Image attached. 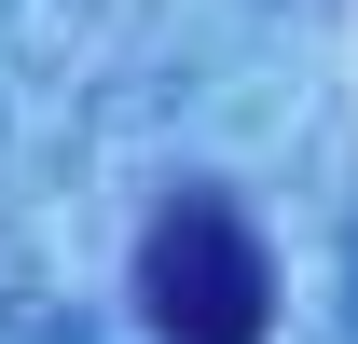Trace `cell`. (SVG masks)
I'll use <instances>...</instances> for the list:
<instances>
[{"label":"cell","mask_w":358,"mask_h":344,"mask_svg":"<svg viewBox=\"0 0 358 344\" xmlns=\"http://www.w3.org/2000/svg\"><path fill=\"white\" fill-rule=\"evenodd\" d=\"M138 317L152 344H262L275 331V248L221 179H179L138 234Z\"/></svg>","instance_id":"obj_1"}]
</instances>
